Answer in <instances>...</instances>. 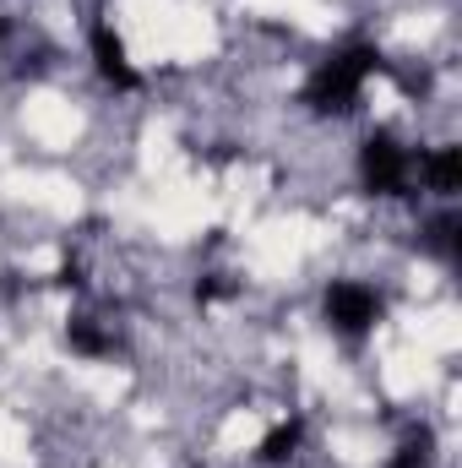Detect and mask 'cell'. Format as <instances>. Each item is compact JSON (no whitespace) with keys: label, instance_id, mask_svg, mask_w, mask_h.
Masks as SVG:
<instances>
[{"label":"cell","instance_id":"5b68a950","mask_svg":"<svg viewBox=\"0 0 462 468\" xmlns=\"http://www.w3.org/2000/svg\"><path fill=\"white\" fill-rule=\"evenodd\" d=\"M425 180H430V191L457 197V186H462V153L457 147H436V153L425 158Z\"/></svg>","mask_w":462,"mask_h":468},{"label":"cell","instance_id":"277c9868","mask_svg":"<svg viewBox=\"0 0 462 468\" xmlns=\"http://www.w3.org/2000/svg\"><path fill=\"white\" fill-rule=\"evenodd\" d=\"M93 55H99V71L115 82V88H136L142 77L131 71V60H125V44H120L110 27H93Z\"/></svg>","mask_w":462,"mask_h":468},{"label":"cell","instance_id":"7a4b0ae2","mask_svg":"<svg viewBox=\"0 0 462 468\" xmlns=\"http://www.w3.org/2000/svg\"><path fill=\"white\" fill-rule=\"evenodd\" d=\"M327 316H332L338 333L359 338V333H370V327L381 322V294L364 289V283H353V278H343V283L327 289Z\"/></svg>","mask_w":462,"mask_h":468},{"label":"cell","instance_id":"52a82bcc","mask_svg":"<svg viewBox=\"0 0 462 468\" xmlns=\"http://www.w3.org/2000/svg\"><path fill=\"white\" fill-rule=\"evenodd\" d=\"M71 349L77 354H110V338L93 322H71Z\"/></svg>","mask_w":462,"mask_h":468},{"label":"cell","instance_id":"8992f818","mask_svg":"<svg viewBox=\"0 0 462 468\" xmlns=\"http://www.w3.org/2000/svg\"><path fill=\"white\" fill-rule=\"evenodd\" d=\"M299 441H305V425L289 420V425H278V431L261 441V458H267V463H289V458L299 452Z\"/></svg>","mask_w":462,"mask_h":468},{"label":"cell","instance_id":"3957f363","mask_svg":"<svg viewBox=\"0 0 462 468\" xmlns=\"http://www.w3.org/2000/svg\"><path fill=\"white\" fill-rule=\"evenodd\" d=\"M359 175H364V186H370V191L397 197V191L408 186V153H403L386 131H375V136L364 142V153H359Z\"/></svg>","mask_w":462,"mask_h":468},{"label":"cell","instance_id":"ba28073f","mask_svg":"<svg viewBox=\"0 0 462 468\" xmlns=\"http://www.w3.org/2000/svg\"><path fill=\"white\" fill-rule=\"evenodd\" d=\"M457 218H436V224H430V245H436V250H446V256H457Z\"/></svg>","mask_w":462,"mask_h":468},{"label":"cell","instance_id":"6da1fadb","mask_svg":"<svg viewBox=\"0 0 462 468\" xmlns=\"http://www.w3.org/2000/svg\"><path fill=\"white\" fill-rule=\"evenodd\" d=\"M375 66H381L375 44H348L343 55H332V60L310 77L305 104H310L316 115H338V110H348V104L359 99V88H364V77H370Z\"/></svg>","mask_w":462,"mask_h":468},{"label":"cell","instance_id":"9c48e42d","mask_svg":"<svg viewBox=\"0 0 462 468\" xmlns=\"http://www.w3.org/2000/svg\"><path fill=\"white\" fill-rule=\"evenodd\" d=\"M386 468H430V441H408Z\"/></svg>","mask_w":462,"mask_h":468}]
</instances>
